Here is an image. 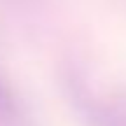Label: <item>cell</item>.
<instances>
[{
    "label": "cell",
    "mask_w": 126,
    "mask_h": 126,
    "mask_svg": "<svg viewBox=\"0 0 126 126\" xmlns=\"http://www.w3.org/2000/svg\"><path fill=\"white\" fill-rule=\"evenodd\" d=\"M63 86H65V94H68L72 110L77 112V117L82 119L84 126H126V119L122 114L114 112L112 108H108L105 103H100L94 94H89L86 84L75 72H70L65 77Z\"/></svg>",
    "instance_id": "obj_1"
},
{
    "label": "cell",
    "mask_w": 126,
    "mask_h": 126,
    "mask_svg": "<svg viewBox=\"0 0 126 126\" xmlns=\"http://www.w3.org/2000/svg\"><path fill=\"white\" fill-rule=\"evenodd\" d=\"M0 124L2 126L21 124V105H19L12 86L2 77V72H0Z\"/></svg>",
    "instance_id": "obj_2"
}]
</instances>
